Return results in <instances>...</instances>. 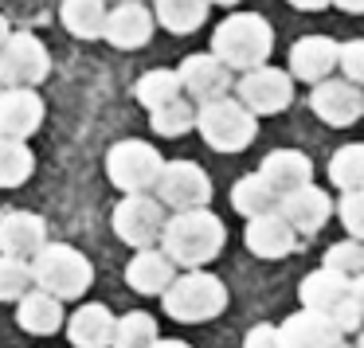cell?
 Returning a JSON list of instances; mask_svg holds the SVG:
<instances>
[{"label": "cell", "mask_w": 364, "mask_h": 348, "mask_svg": "<svg viewBox=\"0 0 364 348\" xmlns=\"http://www.w3.org/2000/svg\"><path fill=\"white\" fill-rule=\"evenodd\" d=\"M270 51H274V28L259 12H231L212 32V55L235 75L270 67Z\"/></svg>", "instance_id": "cell-1"}, {"label": "cell", "mask_w": 364, "mask_h": 348, "mask_svg": "<svg viewBox=\"0 0 364 348\" xmlns=\"http://www.w3.org/2000/svg\"><path fill=\"white\" fill-rule=\"evenodd\" d=\"M223 243H228V227H223V219L212 207L168 215L165 235H161V251H165L176 266H188V270L208 266V262L223 251Z\"/></svg>", "instance_id": "cell-2"}, {"label": "cell", "mask_w": 364, "mask_h": 348, "mask_svg": "<svg viewBox=\"0 0 364 348\" xmlns=\"http://www.w3.org/2000/svg\"><path fill=\"white\" fill-rule=\"evenodd\" d=\"M32 278H36V290L51 293L59 301H71L82 298L95 282V266L90 259L71 243H48L40 254L32 259Z\"/></svg>", "instance_id": "cell-3"}, {"label": "cell", "mask_w": 364, "mask_h": 348, "mask_svg": "<svg viewBox=\"0 0 364 348\" xmlns=\"http://www.w3.org/2000/svg\"><path fill=\"white\" fill-rule=\"evenodd\" d=\"M165 313L181 325H200L212 321L228 309V286L212 274V270H184L176 274V282L168 286V293L161 298Z\"/></svg>", "instance_id": "cell-4"}, {"label": "cell", "mask_w": 364, "mask_h": 348, "mask_svg": "<svg viewBox=\"0 0 364 348\" xmlns=\"http://www.w3.org/2000/svg\"><path fill=\"white\" fill-rule=\"evenodd\" d=\"M165 165L168 161L161 157L157 145L137 141V137L114 141L110 153H106V176H110V184L122 196H149V192H157Z\"/></svg>", "instance_id": "cell-5"}, {"label": "cell", "mask_w": 364, "mask_h": 348, "mask_svg": "<svg viewBox=\"0 0 364 348\" xmlns=\"http://www.w3.org/2000/svg\"><path fill=\"white\" fill-rule=\"evenodd\" d=\"M298 298H301V309H314V313L329 317L341 332H360L364 329V317L353 301V278L337 274V270L317 266L314 274H306L298 286Z\"/></svg>", "instance_id": "cell-6"}, {"label": "cell", "mask_w": 364, "mask_h": 348, "mask_svg": "<svg viewBox=\"0 0 364 348\" xmlns=\"http://www.w3.org/2000/svg\"><path fill=\"white\" fill-rule=\"evenodd\" d=\"M196 129L208 149L215 153H243L259 137V118L247 110L239 98H220V102L196 106Z\"/></svg>", "instance_id": "cell-7"}, {"label": "cell", "mask_w": 364, "mask_h": 348, "mask_svg": "<svg viewBox=\"0 0 364 348\" xmlns=\"http://www.w3.org/2000/svg\"><path fill=\"white\" fill-rule=\"evenodd\" d=\"M165 204L157 196H122L114 207V235L134 251H153L165 235Z\"/></svg>", "instance_id": "cell-8"}, {"label": "cell", "mask_w": 364, "mask_h": 348, "mask_svg": "<svg viewBox=\"0 0 364 348\" xmlns=\"http://www.w3.org/2000/svg\"><path fill=\"white\" fill-rule=\"evenodd\" d=\"M51 75V55L43 40L32 32H12L9 48L0 51V87L4 90H36Z\"/></svg>", "instance_id": "cell-9"}, {"label": "cell", "mask_w": 364, "mask_h": 348, "mask_svg": "<svg viewBox=\"0 0 364 348\" xmlns=\"http://www.w3.org/2000/svg\"><path fill=\"white\" fill-rule=\"evenodd\" d=\"M157 200L165 207H173V215L181 212H204L212 204V180L196 161H168L157 184Z\"/></svg>", "instance_id": "cell-10"}, {"label": "cell", "mask_w": 364, "mask_h": 348, "mask_svg": "<svg viewBox=\"0 0 364 348\" xmlns=\"http://www.w3.org/2000/svg\"><path fill=\"white\" fill-rule=\"evenodd\" d=\"M239 102L255 114V118H270L282 114L294 102V75L278 71V67H259L251 75H239Z\"/></svg>", "instance_id": "cell-11"}, {"label": "cell", "mask_w": 364, "mask_h": 348, "mask_svg": "<svg viewBox=\"0 0 364 348\" xmlns=\"http://www.w3.org/2000/svg\"><path fill=\"white\" fill-rule=\"evenodd\" d=\"M309 110L333 129H348L364 118V90L353 87L348 79H325L309 94Z\"/></svg>", "instance_id": "cell-12"}, {"label": "cell", "mask_w": 364, "mask_h": 348, "mask_svg": "<svg viewBox=\"0 0 364 348\" xmlns=\"http://www.w3.org/2000/svg\"><path fill=\"white\" fill-rule=\"evenodd\" d=\"M176 75H181L184 94L196 98L200 106L231 98V87H235V71H228L212 51H208V55H188L181 67H176Z\"/></svg>", "instance_id": "cell-13"}, {"label": "cell", "mask_w": 364, "mask_h": 348, "mask_svg": "<svg viewBox=\"0 0 364 348\" xmlns=\"http://www.w3.org/2000/svg\"><path fill=\"white\" fill-rule=\"evenodd\" d=\"M48 246V223L36 212H4L0 215V254L32 262Z\"/></svg>", "instance_id": "cell-14"}, {"label": "cell", "mask_w": 364, "mask_h": 348, "mask_svg": "<svg viewBox=\"0 0 364 348\" xmlns=\"http://www.w3.org/2000/svg\"><path fill=\"white\" fill-rule=\"evenodd\" d=\"M345 332L314 309H298L278 325V348H341Z\"/></svg>", "instance_id": "cell-15"}, {"label": "cell", "mask_w": 364, "mask_h": 348, "mask_svg": "<svg viewBox=\"0 0 364 348\" xmlns=\"http://www.w3.org/2000/svg\"><path fill=\"white\" fill-rule=\"evenodd\" d=\"M333 67H341V43H333L329 36H301L290 48V75L301 82L321 87L333 75Z\"/></svg>", "instance_id": "cell-16"}, {"label": "cell", "mask_w": 364, "mask_h": 348, "mask_svg": "<svg viewBox=\"0 0 364 348\" xmlns=\"http://www.w3.org/2000/svg\"><path fill=\"white\" fill-rule=\"evenodd\" d=\"M153 28H157L153 9H145V4H137V0H126V4H114L110 9L102 40L110 43V48L137 51V48H145V43L153 40Z\"/></svg>", "instance_id": "cell-17"}, {"label": "cell", "mask_w": 364, "mask_h": 348, "mask_svg": "<svg viewBox=\"0 0 364 348\" xmlns=\"http://www.w3.org/2000/svg\"><path fill=\"white\" fill-rule=\"evenodd\" d=\"M43 126L40 90H0V137L28 141Z\"/></svg>", "instance_id": "cell-18"}, {"label": "cell", "mask_w": 364, "mask_h": 348, "mask_svg": "<svg viewBox=\"0 0 364 348\" xmlns=\"http://www.w3.org/2000/svg\"><path fill=\"white\" fill-rule=\"evenodd\" d=\"M278 215H282L298 235H314V231H321L325 223H329L333 200H329V192H325V188L309 184V188H298V192H290V196H282Z\"/></svg>", "instance_id": "cell-19"}, {"label": "cell", "mask_w": 364, "mask_h": 348, "mask_svg": "<svg viewBox=\"0 0 364 348\" xmlns=\"http://www.w3.org/2000/svg\"><path fill=\"white\" fill-rule=\"evenodd\" d=\"M243 243L247 251L255 254V259H286V254H294V246H298V231L290 227V223L282 219V215H259V219H247V231H243Z\"/></svg>", "instance_id": "cell-20"}, {"label": "cell", "mask_w": 364, "mask_h": 348, "mask_svg": "<svg viewBox=\"0 0 364 348\" xmlns=\"http://www.w3.org/2000/svg\"><path fill=\"white\" fill-rule=\"evenodd\" d=\"M259 176L278 192V196H290V192L314 184V161H309L301 149H274V153L262 157Z\"/></svg>", "instance_id": "cell-21"}, {"label": "cell", "mask_w": 364, "mask_h": 348, "mask_svg": "<svg viewBox=\"0 0 364 348\" xmlns=\"http://www.w3.org/2000/svg\"><path fill=\"white\" fill-rule=\"evenodd\" d=\"M126 282L134 293H145V298L157 293V298H165L168 286L176 282V262L165 251H157V246L153 251H137L126 266Z\"/></svg>", "instance_id": "cell-22"}, {"label": "cell", "mask_w": 364, "mask_h": 348, "mask_svg": "<svg viewBox=\"0 0 364 348\" xmlns=\"http://www.w3.org/2000/svg\"><path fill=\"white\" fill-rule=\"evenodd\" d=\"M114 332H118V321H114V313L106 305H98V301H87V305H79L67 317V340H71L75 348H110Z\"/></svg>", "instance_id": "cell-23"}, {"label": "cell", "mask_w": 364, "mask_h": 348, "mask_svg": "<svg viewBox=\"0 0 364 348\" xmlns=\"http://www.w3.org/2000/svg\"><path fill=\"white\" fill-rule=\"evenodd\" d=\"M63 301L51 298V293L43 290H32L24 301L16 305V325L24 332H32V337H51V332L63 329Z\"/></svg>", "instance_id": "cell-24"}, {"label": "cell", "mask_w": 364, "mask_h": 348, "mask_svg": "<svg viewBox=\"0 0 364 348\" xmlns=\"http://www.w3.org/2000/svg\"><path fill=\"white\" fill-rule=\"evenodd\" d=\"M59 20L75 40H102L110 9L106 0H59Z\"/></svg>", "instance_id": "cell-25"}, {"label": "cell", "mask_w": 364, "mask_h": 348, "mask_svg": "<svg viewBox=\"0 0 364 348\" xmlns=\"http://www.w3.org/2000/svg\"><path fill=\"white\" fill-rule=\"evenodd\" d=\"M278 204H282V196H278V192L270 188L259 173H251V176H243V180L231 184V207H235L239 215H247V219L274 215Z\"/></svg>", "instance_id": "cell-26"}, {"label": "cell", "mask_w": 364, "mask_h": 348, "mask_svg": "<svg viewBox=\"0 0 364 348\" xmlns=\"http://www.w3.org/2000/svg\"><path fill=\"white\" fill-rule=\"evenodd\" d=\"M208 0H157L153 4V16H157V24L165 28V32L173 36H192L204 28L208 20Z\"/></svg>", "instance_id": "cell-27"}, {"label": "cell", "mask_w": 364, "mask_h": 348, "mask_svg": "<svg viewBox=\"0 0 364 348\" xmlns=\"http://www.w3.org/2000/svg\"><path fill=\"white\" fill-rule=\"evenodd\" d=\"M134 94H137V102L153 114V110H165V106L181 102L184 87H181V75L176 71H168V67H153V71H145L141 79H137Z\"/></svg>", "instance_id": "cell-28"}, {"label": "cell", "mask_w": 364, "mask_h": 348, "mask_svg": "<svg viewBox=\"0 0 364 348\" xmlns=\"http://www.w3.org/2000/svg\"><path fill=\"white\" fill-rule=\"evenodd\" d=\"M36 173V153L28 149V141H12L0 137V188H20Z\"/></svg>", "instance_id": "cell-29"}, {"label": "cell", "mask_w": 364, "mask_h": 348, "mask_svg": "<svg viewBox=\"0 0 364 348\" xmlns=\"http://www.w3.org/2000/svg\"><path fill=\"white\" fill-rule=\"evenodd\" d=\"M329 180L341 192H364V145H341L329 157Z\"/></svg>", "instance_id": "cell-30"}, {"label": "cell", "mask_w": 364, "mask_h": 348, "mask_svg": "<svg viewBox=\"0 0 364 348\" xmlns=\"http://www.w3.org/2000/svg\"><path fill=\"white\" fill-rule=\"evenodd\" d=\"M161 340L157 332V321H153L149 313H141V309H134V313L118 317V332H114V348H153Z\"/></svg>", "instance_id": "cell-31"}, {"label": "cell", "mask_w": 364, "mask_h": 348, "mask_svg": "<svg viewBox=\"0 0 364 348\" xmlns=\"http://www.w3.org/2000/svg\"><path fill=\"white\" fill-rule=\"evenodd\" d=\"M149 126H153V134H161V137H184V134L196 129V106H192L188 98H181V102L165 106V110H153Z\"/></svg>", "instance_id": "cell-32"}, {"label": "cell", "mask_w": 364, "mask_h": 348, "mask_svg": "<svg viewBox=\"0 0 364 348\" xmlns=\"http://www.w3.org/2000/svg\"><path fill=\"white\" fill-rule=\"evenodd\" d=\"M32 290H36L32 262H20V259L0 254V301H24Z\"/></svg>", "instance_id": "cell-33"}, {"label": "cell", "mask_w": 364, "mask_h": 348, "mask_svg": "<svg viewBox=\"0 0 364 348\" xmlns=\"http://www.w3.org/2000/svg\"><path fill=\"white\" fill-rule=\"evenodd\" d=\"M321 266L337 270V274H345V278H360L364 274V243H356V239H341V243H333L329 251H325Z\"/></svg>", "instance_id": "cell-34"}, {"label": "cell", "mask_w": 364, "mask_h": 348, "mask_svg": "<svg viewBox=\"0 0 364 348\" xmlns=\"http://www.w3.org/2000/svg\"><path fill=\"white\" fill-rule=\"evenodd\" d=\"M337 215H341V223H345L348 239L364 243V192H341Z\"/></svg>", "instance_id": "cell-35"}, {"label": "cell", "mask_w": 364, "mask_h": 348, "mask_svg": "<svg viewBox=\"0 0 364 348\" xmlns=\"http://www.w3.org/2000/svg\"><path fill=\"white\" fill-rule=\"evenodd\" d=\"M341 75H345L353 87L364 90V40L341 43Z\"/></svg>", "instance_id": "cell-36"}, {"label": "cell", "mask_w": 364, "mask_h": 348, "mask_svg": "<svg viewBox=\"0 0 364 348\" xmlns=\"http://www.w3.org/2000/svg\"><path fill=\"white\" fill-rule=\"evenodd\" d=\"M243 348H278V325H255L243 337Z\"/></svg>", "instance_id": "cell-37"}, {"label": "cell", "mask_w": 364, "mask_h": 348, "mask_svg": "<svg viewBox=\"0 0 364 348\" xmlns=\"http://www.w3.org/2000/svg\"><path fill=\"white\" fill-rule=\"evenodd\" d=\"M286 4H294V9H301V12H321V9H329L333 0H286Z\"/></svg>", "instance_id": "cell-38"}, {"label": "cell", "mask_w": 364, "mask_h": 348, "mask_svg": "<svg viewBox=\"0 0 364 348\" xmlns=\"http://www.w3.org/2000/svg\"><path fill=\"white\" fill-rule=\"evenodd\" d=\"M341 12H348V16H364V0H333Z\"/></svg>", "instance_id": "cell-39"}, {"label": "cell", "mask_w": 364, "mask_h": 348, "mask_svg": "<svg viewBox=\"0 0 364 348\" xmlns=\"http://www.w3.org/2000/svg\"><path fill=\"white\" fill-rule=\"evenodd\" d=\"M353 301H356V309H360V317H364V274L353 278Z\"/></svg>", "instance_id": "cell-40"}, {"label": "cell", "mask_w": 364, "mask_h": 348, "mask_svg": "<svg viewBox=\"0 0 364 348\" xmlns=\"http://www.w3.org/2000/svg\"><path fill=\"white\" fill-rule=\"evenodd\" d=\"M9 40H12V24H9L4 16H0V51L9 48Z\"/></svg>", "instance_id": "cell-41"}, {"label": "cell", "mask_w": 364, "mask_h": 348, "mask_svg": "<svg viewBox=\"0 0 364 348\" xmlns=\"http://www.w3.org/2000/svg\"><path fill=\"white\" fill-rule=\"evenodd\" d=\"M153 348H192V344H184V340H168V337H161Z\"/></svg>", "instance_id": "cell-42"}, {"label": "cell", "mask_w": 364, "mask_h": 348, "mask_svg": "<svg viewBox=\"0 0 364 348\" xmlns=\"http://www.w3.org/2000/svg\"><path fill=\"white\" fill-rule=\"evenodd\" d=\"M208 4H220V9H235L239 0H208Z\"/></svg>", "instance_id": "cell-43"}, {"label": "cell", "mask_w": 364, "mask_h": 348, "mask_svg": "<svg viewBox=\"0 0 364 348\" xmlns=\"http://www.w3.org/2000/svg\"><path fill=\"white\" fill-rule=\"evenodd\" d=\"M356 348H364V329H360V337H356Z\"/></svg>", "instance_id": "cell-44"}, {"label": "cell", "mask_w": 364, "mask_h": 348, "mask_svg": "<svg viewBox=\"0 0 364 348\" xmlns=\"http://www.w3.org/2000/svg\"><path fill=\"white\" fill-rule=\"evenodd\" d=\"M341 348H353V344H341Z\"/></svg>", "instance_id": "cell-45"}, {"label": "cell", "mask_w": 364, "mask_h": 348, "mask_svg": "<svg viewBox=\"0 0 364 348\" xmlns=\"http://www.w3.org/2000/svg\"><path fill=\"white\" fill-rule=\"evenodd\" d=\"M0 90H4V87H0Z\"/></svg>", "instance_id": "cell-46"}]
</instances>
